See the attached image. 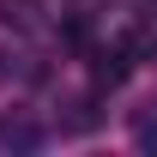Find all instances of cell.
I'll return each mask as SVG.
<instances>
[{
  "label": "cell",
  "mask_w": 157,
  "mask_h": 157,
  "mask_svg": "<svg viewBox=\"0 0 157 157\" xmlns=\"http://www.w3.org/2000/svg\"><path fill=\"white\" fill-rule=\"evenodd\" d=\"M36 139H42V127H36L30 109H6V115H0V145H6V151H30Z\"/></svg>",
  "instance_id": "obj_2"
},
{
  "label": "cell",
  "mask_w": 157,
  "mask_h": 157,
  "mask_svg": "<svg viewBox=\"0 0 157 157\" xmlns=\"http://www.w3.org/2000/svg\"><path fill=\"white\" fill-rule=\"evenodd\" d=\"M0 18L12 30H42V0H0Z\"/></svg>",
  "instance_id": "obj_3"
},
{
  "label": "cell",
  "mask_w": 157,
  "mask_h": 157,
  "mask_svg": "<svg viewBox=\"0 0 157 157\" xmlns=\"http://www.w3.org/2000/svg\"><path fill=\"white\" fill-rule=\"evenodd\" d=\"M139 145H145V151H157V121H145V127H139Z\"/></svg>",
  "instance_id": "obj_4"
},
{
  "label": "cell",
  "mask_w": 157,
  "mask_h": 157,
  "mask_svg": "<svg viewBox=\"0 0 157 157\" xmlns=\"http://www.w3.org/2000/svg\"><path fill=\"white\" fill-rule=\"evenodd\" d=\"M133 60H139V36H121L115 48H97V60H91V78H97V91H115V85H127Z\"/></svg>",
  "instance_id": "obj_1"
},
{
  "label": "cell",
  "mask_w": 157,
  "mask_h": 157,
  "mask_svg": "<svg viewBox=\"0 0 157 157\" xmlns=\"http://www.w3.org/2000/svg\"><path fill=\"white\" fill-rule=\"evenodd\" d=\"M12 73H18V67H12V55H6V48H0V85H12Z\"/></svg>",
  "instance_id": "obj_5"
}]
</instances>
